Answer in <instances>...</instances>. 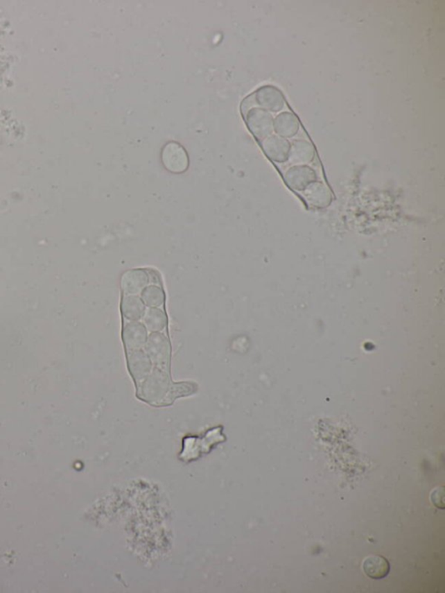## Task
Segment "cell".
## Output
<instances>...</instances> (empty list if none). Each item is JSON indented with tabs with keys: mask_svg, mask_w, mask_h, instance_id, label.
I'll list each match as a JSON object with an SVG mask.
<instances>
[{
	"mask_svg": "<svg viewBox=\"0 0 445 593\" xmlns=\"http://www.w3.org/2000/svg\"><path fill=\"white\" fill-rule=\"evenodd\" d=\"M172 389L168 375L160 368L154 370L140 387V399L153 406H163L172 404L177 397L186 395L182 388Z\"/></svg>",
	"mask_w": 445,
	"mask_h": 593,
	"instance_id": "obj_1",
	"label": "cell"
},
{
	"mask_svg": "<svg viewBox=\"0 0 445 593\" xmlns=\"http://www.w3.org/2000/svg\"><path fill=\"white\" fill-rule=\"evenodd\" d=\"M283 103L285 101L283 95L276 87H263L243 101L241 111L245 112L249 109L259 106V108L265 110L267 112H277L282 110Z\"/></svg>",
	"mask_w": 445,
	"mask_h": 593,
	"instance_id": "obj_2",
	"label": "cell"
},
{
	"mask_svg": "<svg viewBox=\"0 0 445 593\" xmlns=\"http://www.w3.org/2000/svg\"><path fill=\"white\" fill-rule=\"evenodd\" d=\"M161 161L170 173L180 174L189 167V156L186 150L180 143L171 141L164 146L161 152Z\"/></svg>",
	"mask_w": 445,
	"mask_h": 593,
	"instance_id": "obj_3",
	"label": "cell"
},
{
	"mask_svg": "<svg viewBox=\"0 0 445 593\" xmlns=\"http://www.w3.org/2000/svg\"><path fill=\"white\" fill-rule=\"evenodd\" d=\"M250 131L256 139L263 140L272 135L273 119L269 112L259 108L242 112Z\"/></svg>",
	"mask_w": 445,
	"mask_h": 593,
	"instance_id": "obj_4",
	"label": "cell"
},
{
	"mask_svg": "<svg viewBox=\"0 0 445 593\" xmlns=\"http://www.w3.org/2000/svg\"><path fill=\"white\" fill-rule=\"evenodd\" d=\"M146 350L150 361L160 368L168 364L170 345L168 339L160 332H153L147 341Z\"/></svg>",
	"mask_w": 445,
	"mask_h": 593,
	"instance_id": "obj_5",
	"label": "cell"
},
{
	"mask_svg": "<svg viewBox=\"0 0 445 593\" xmlns=\"http://www.w3.org/2000/svg\"><path fill=\"white\" fill-rule=\"evenodd\" d=\"M285 180L292 189L301 191L316 181L317 175L308 166H294L286 171Z\"/></svg>",
	"mask_w": 445,
	"mask_h": 593,
	"instance_id": "obj_6",
	"label": "cell"
},
{
	"mask_svg": "<svg viewBox=\"0 0 445 593\" xmlns=\"http://www.w3.org/2000/svg\"><path fill=\"white\" fill-rule=\"evenodd\" d=\"M148 283V273L145 270L133 269L123 274L121 286L126 296H137L142 293Z\"/></svg>",
	"mask_w": 445,
	"mask_h": 593,
	"instance_id": "obj_7",
	"label": "cell"
},
{
	"mask_svg": "<svg viewBox=\"0 0 445 593\" xmlns=\"http://www.w3.org/2000/svg\"><path fill=\"white\" fill-rule=\"evenodd\" d=\"M263 152L270 160L277 163H283L289 159L290 145L288 140L277 135H270L262 140Z\"/></svg>",
	"mask_w": 445,
	"mask_h": 593,
	"instance_id": "obj_8",
	"label": "cell"
},
{
	"mask_svg": "<svg viewBox=\"0 0 445 593\" xmlns=\"http://www.w3.org/2000/svg\"><path fill=\"white\" fill-rule=\"evenodd\" d=\"M308 204L316 208H326L332 202V195L326 184L322 182L311 183L304 191Z\"/></svg>",
	"mask_w": 445,
	"mask_h": 593,
	"instance_id": "obj_9",
	"label": "cell"
},
{
	"mask_svg": "<svg viewBox=\"0 0 445 593\" xmlns=\"http://www.w3.org/2000/svg\"><path fill=\"white\" fill-rule=\"evenodd\" d=\"M147 332L145 325L139 322H131L126 324L123 330V341L130 351H138L145 345Z\"/></svg>",
	"mask_w": 445,
	"mask_h": 593,
	"instance_id": "obj_10",
	"label": "cell"
},
{
	"mask_svg": "<svg viewBox=\"0 0 445 593\" xmlns=\"http://www.w3.org/2000/svg\"><path fill=\"white\" fill-rule=\"evenodd\" d=\"M149 356L143 351H134L128 359L129 370L136 381H141L150 375L152 362Z\"/></svg>",
	"mask_w": 445,
	"mask_h": 593,
	"instance_id": "obj_11",
	"label": "cell"
},
{
	"mask_svg": "<svg viewBox=\"0 0 445 593\" xmlns=\"http://www.w3.org/2000/svg\"><path fill=\"white\" fill-rule=\"evenodd\" d=\"M365 574L373 579H382L388 576L391 571V565L385 557L379 555L369 556L363 564Z\"/></svg>",
	"mask_w": 445,
	"mask_h": 593,
	"instance_id": "obj_12",
	"label": "cell"
},
{
	"mask_svg": "<svg viewBox=\"0 0 445 593\" xmlns=\"http://www.w3.org/2000/svg\"><path fill=\"white\" fill-rule=\"evenodd\" d=\"M273 128L282 138H292L299 131V119L293 113L283 112L273 122Z\"/></svg>",
	"mask_w": 445,
	"mask_h": 593,
	"instance_id": "obj_13",
	"label": "cell"
},
{
	"mask_svg": "<svg viewBox=\"0 0 445 593\" xmlns=\"http://www.w3.org/2000/svg\"><path fill=\"white\" fill-rule=\"evenodd\" d=\"M315 157V149L311 143L299 140L290 146L289 159L296 166H306Z\"/></svg>",
	"mask_w": 445,
	"mask_h": 593,
	"instance_id": "obj_14",
	"label": "cell"
},
{
	"mask_svg": "<svg viewBox=\"0 0 445 593\" xmlns=\"http://www.w3.org/2000/svg\"><path fill=\"white\" fill-rule=\"evenodd\" d=\"M121 310L126 320L138 321L146 313V304L138 296H125L122 301Z\"/></svg>",
	"mask_w": 445,
	"mask_h": 593,
	"instance_id": "obj_15",
	"label": "cell"
},
{
	"mask_svg": "<svg viewBox=\"0 0 445 593\" xmlns=\"http://www.w3.org/2000/svg\"><path fill=\"white\" fill-rule=\"evenodd\" d=\"M143 321L147 329L152 332L163 331L167 325L166 315L159 308H149L146 310Z\"/></svg>",
	"mask_w": 445,
	"mask_h": 593,
	"instance_id": "obj_16",
	"label": "cell"
},
{
	"mask_svg": "<svg viewBox=\"0 0 445 593\" xmlns=\"http://www.w3.org/2000/svg\"><path fill=\"white\" fill-rule=\"evenodd\" d=\"M143 304L150 308H157L164 302V291L159 286H146L141 293Z\"/></svg>",
	"mask_w": 445,
	"mask_h": 593,
	"instance_id": "obj_17",
	"label": "cell"
},
{
	"mask_svg": "<svg viewBox=\"0 0 445 593\" xmlns=\"http://www.w3.org/2000/svg\"><path fill=\"white\" fill-rule=\"evenodd\" d=\"M439 490H440V488H437L434 490L433 495H431V500H433V502L435 506L437 505V507H438V508L444 509V492H442L440 496L438 495V492H439Z\"/></svg>",
	"mask_w": 445,
	"mask_h": 593,
	"instance_id": "obj_18",
	"label": "cell"
}]
</instances>
